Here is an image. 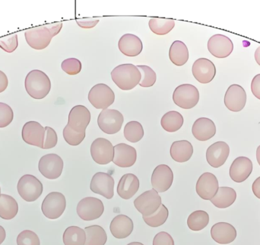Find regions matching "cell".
Returning a JSON list of instances; mask_svg holds the SVG:
<instances>
[{"mask_svg": "<svg viewBox=\"0 0 260 245\" xmlns=\"http://www.w3.org/2000/svg\"><path fill=\"white\" fill-rule=\"evenodd\" d=\"M62 27V22H55L27 29L24 32L26 41L35 50H44L48 47L53 37L60 32Z\"/></svg>", "mask_w": 260, "mask_h": 245, "instance_id": "6da1fadb", "label": "cell"}, {"mask_svg": "<svg viewBox=\"0 0 260 245\" xmlns=\"http://www.w3.org/2000/svg\"><path fill=\"white\" fill-rule=\"evenodd\" d=\"M24 86L30 97L41 100L50 93L51 82L45 73L41 70H34L26 76Z\"/></svg>", "mask_w": 260, "mask_h": 245, "instance_id": "7a4b0ae2", "label": "cell"}, {"mask_svg": "<svg viewBox=\"0 0 260 245\" xmlns=\"http://www.w3.org/2000/svg\"><path fill=\"white\" fill-rule=\"evenodd\" d=\"M111 78L120 89L129 91L139 85L142 75L136 66L131 64H121L111 72Z\"/></svg>", "mask_w": 260, "mask_h": 245, "instance_id": "3957f363", "label": "cell"}, {"mask_svg": "<svg viewBox=\"0 0 260 245\" xmlns=\"http://www.w3.org/2000/svg\"><path fill=\"white\" fill-rule=\"evenodd\" d=\"M173 101L176 105L183 109H191L198 104L200 93L194 85L183 84L174 90Z\"/></svg>", "mask_w": 260, "mask_h": 245, "instance_id": "277c9868", "label": "cell"}, {"mask_svg": "<svg viewBox=\"0 0 260 245\" xmlns=\"http://www.w3.org/2000/svg\"><path fill=\"white\" fill-rule=\"evenodd\" d=\"M17 189L20 197L27 202L35 201L43 194L42 183L31 174L22 176L18 180Z\"/></svg>", "mask_w": 260, "mask_h": 245, "instance_id": "5b68a950", "label": "cell"}, {"mask_svg": "<svg viewBox=\"0 0 260 245\" xmlns=\"http://www.w3.org/2000/svg\"><path fill=\"white\" fill-rule=\"evenodd\" d=\"M67 207L65 196L59 192H51L45 197L41 206L43 214L50 220H56L63 214Z\"/></svg>", "mask_w": 260, "mask_h": 245, "instance_id": "8992f818", "label": "cell"}, {"mask_svg": "<svg viewBox=\"0 0 260 245\" xmlns=\"http://www.w3.org/2000/svg\"><path fill=\"white\" fill-rule=\"evenodd\" d=\"M115 95L113 90L105 84H97L90 90L88 101L96 109H108L114 104Z\"/></svg>", "mask_w": 260, "mask_h": 245, "instance_id": "52a82bcc", "label": "cell"}, {"mask_svg": "<svg viewBox=\"0 0 260 245\" xmlns=\"http://www.w3.org/2000/svg\"><path fill=\"white\" fill-rule=\"evenodd\" d=\"M78 216L84 221H93L103 215L105 206L103 202L95 197H85L78 203Z\"/></svg>", "mask_w": 260, "mask_h": 245, "instance_id": "ba28073f", "label": "cell"}, {"mask_svg": "<svg viewBox=\"0 0 260 245\" xmlns=\"http://www.w3.org/2000/svg\"><path fill=\"white\" fill-rule=\"evenodd\" d=\"M161 204V197L154 189L145 191L134 200L135 207L142 217L153 215Z\"/></svg>", "mask_w": 260, "mask_h": 245, "instance_id": "9c48e42d", "label": "cell"}, {"mask_svg": "<svg viewBox=\"0 0 260 245\" xmlns=\"http://www.w3.org/2000/svg\"><path fill=\"white\" fill-rule=\"evenodd\" d=\"M124 118L123 115L114 109H105L99 114L98 124L101 130L107 134H115L121 130Z\"/></svg>", "mask_w": 260, "mask_h": 245, "instance_id": "30bf717a", "label": "cell"}, {"mask_svg": "<svg viewBox=\"0 0 260 245\" xmlns=\"http://www.w3.org/2000/svg\"><path fill=\"white\" fill-rule=\"evenodd\" d=\"M62 158L56 154H47L41 157L38 164V169L44 177L55 180L60 177L63 170Z\"/></svg>", "mask_w": 260, "mask_h": 245, "instance_id": "8fae6325", "label": "cell"}, {"mask_svg": "<svg viewBox=\"0 0 260 245\" xmlns=\"http://www.w3.org/2000/svg\"><path fill=\"white\" fill-rule=\"evenodd\" d=\"M93 160L99 165H108L114 160V146L108 139L98 138L91 145Z\"/></svg>", "mask_w": 260, "mask_h": 245, "instance_id": "7c38bea8", "label": "cell"}, {"mask_svg": "<svg viewBox=\"0 0 260 245\" xmlns=\"http://www.w3.org/2000/svg\"><path fill=\"white\" fill-rule=\"evenodd\" d=\"M90 189L108 200L112 199L114 195V179L108 173H96L91 179Z\"/></svg>", "mask_w": 260, "mask_h": 245, "instance_id": "4fadbf2b", "label": "cell"}, {"mask_svg": "<svg viewBox=\"0 0 260 245\" xmlns=\"http://www.w3.org/2000/svg\"><path fill=\"white\" fill-rule=\"evenodd\" d=\"M224 105L232 112H240L247 103V93L241 85L234 84L228 88L224 95Z\"/></svg>", "mask_w": 260, "mask_h": 245, "instance_id": "5bb4252c", "label": "cell"}, {"mask_svg": "<svg viewBox=\"0 0 260 245\" xmlns=\"http://www.w3.org/2000/svg\"><path fill=\"white\" fill-rule=\"evenodd\" d=\"M46 130L41 124L36 121H29L22 128L23 140L28 145H34L44 149Z\"/></svg>", "mask_w": 260, "mask_h": 245, "instance_id": "9a60e30c", "label": "cell"}, {"mask_svg": "<svg viewBox=\"0 0 260 245\" xmlns=\"http://www.w3.org/2000/svg\"><path fill=\"white\" fill-rule=\"evenodd\" d=\"M174 181L172 170L167 165H160L154 168L151 175V185L157 193H164L170 189Z\"/></svg>", "mask_w": 260, "mask_h": 245, "instance_id": "2e32d148", "label": "cell"}, {"mask_svg": "<svg viewBox=\"0 0 260 245\" xmlns=\"http://www.w3.org/2000/svg\"><path fill=\"white\" fill-rule=\"evenodd\" d=\"M219 189L218 180L215 174L212 173H203L197 180V194L203 200H211Z\"/></svg>", "mask_w": 260, "mask_h": 245, "instance_id": "e0dca14e", "label": "cell"}, {"mask_svg": "<svg viewBox=\"0 0 260 245\" xmlns=\"http://www.w3.org/2000/svg\"><path fill=\"white\" fill-rule=\"evenodd\" d=\"M208 50L215 57L226 58L233 52V42L225 35H215L208 41Z\"/></svg>", "mask_w": 260, "mask_h": 245, "instance_id": "ac0fdd59", "label": "cell"}, {"mask_svg": "<svg viewBox=\"0 0 260 245\" xmlns=\"http://www.w3.org/2000/svg\"><path fill=\"white\" fill-rule=\"evenodd\" d=\"M192 75L199 82L207 84L212 82L216 75L215 64L206 58H200L194 62L192 68Z\"/></svg>", "mask_w": 260, "mask_h": 245, "instance_id": "d6986e66", "label": "cell"}, {"mask_svg": "<svg viewBox=\"0 0 260 245\" xmlns=\"http://www.w3.org/2000/svg\"><path fill=\"white\" fill-rule=\"evenodd\" d=\"M230 154V147L224 142H217L211 145L206 151L208 163L215 168L222 166Z\"/></svg>", "mask_w": 260, "mask_h": 245, "instance_id": "ffe728a7", "label": "cell"}, {"mask_svg": "<svg viewBox=\"0 0 260 245\" xmlns=\"http://www.w3.org/2000/svg\"><path fill=\"white\" fill-rule=\"evenodd\" d=\"M91 121V113L86 107L76 105L73 107L69 114L67 125L78 132L85 131Z\"/></svg>", "mask_w": 260, "mask_h": 245, "instance_id": "44dd1931", "label": "cell"}, {"mask_svg": "<svg viewBox=\"0 0 260 245\" xmlns=\"http://www.w3.org/2000/svg\"><path fill=\"white\" fill-rule=\"evenodd\" d=\"M253 171V162L249 158H237L231 165L230 174L231 178L237 183H242L245 181Z\"/></svg>", "mask_w": 260, "mask_h": 245, "instance_id": "7402d4cb", "label": "cell"}, {"mask_svg": "<svg viewBox=\"0 0 260 245\" xmlns=\"http://www.w3.org/2000/svg\"><path fill=\"white\" fill-rule=\"evenodd\" d=\"M137 159V151L134 147L126 143L117 144L114 146L113 162L120 168H129L134 165Z\"/></svg>", "mask_w": 260, "mask_h": 245, "instance_id": "603a6c76", "label": "cell"}, {"mask_svg": "<svg viewBox=\"0 0 260 245\" xmlns=\"http://www.w3.org/2000/svg\"><path fill=\"white\" fill-rule=\"evenodd\" d=\"M237 230L228 223H218L211 229V236L215 242L220 244H229L236 239Z\"/></svg>", "mask_w": 260, "mask_h": 245, "instance_id": "cb8c5ba5", "label": "cell"}, {"mask_svg": "<svg viewBox=\"0 0 260 245\" xmlns=\"http://www.w3.org/2000/svg\"><path fill=\"white\" fill-rule=\"evenodd\" d=\"M192 133L196 139L205 142L215 136L216 133V127L215 122L210 119L200 117L194 122Z\"/></svg>", "mask_w": 260, "mask_h": 245, "instance_id": "d4e9b609", "label": "cell"}, {"mask_svg": "<svg viewBox=\"0 0 260 245\" xmlns=\"http://www.w3.org/2000/svg\"><path fill=\"white\" fill-rule=\"evenodd\" d=\"M118 47L125 56L134 57L142 53L143 44L139 37L132 34H126L119 41Z\"/></svg>", "mask_w": 260, "mask_h": 245, "instance_id": "484cf974", "label": "cell"}, {"mask_svg": "<svg viewBox=\"0 0 260 245\" xmlns=\"http://www.w3.org/2000/svg\"><path fill=\"white\" fill-rule=\"evenodd\" d=\"M133 222L129 217L125 215H118L111 222L110 229L114 238L123 239L127 238L133 231Z\"/></svg>", "mask_w": 260, "mask_h": 245, "instance_id": "4316f807", "label": "cell"}, {"mask_svg": "<svg viewBox=\"0 0 260 245\" xmlns=\"http://www.w3.org/2000/svg\"><path fill=\"white\" fill-rule=\"evenodd\" d=\"M139 189V180L135 174H126L122 176L117 186V194L124 200L131 199Z\"/></svg>", "mask_w": 260, "mask_h": 245, "instance_id": "83f0119b", "label": "cell"}, {"mask_svg": "<svg viewBox=\"0 0 260 245\" xmlns=\"http://www.w3.org/2000/svg\"><path fill=\"white\" fill-rule=\"evenodd\" d=\"M193 154V147L187 140L176 141L171 147V156L175 162H187Z\"/></svg>", "mask_w": 260, "mask_h": 245, "instance_id": "f1b7e54d", "label": "cell"}, {"mask_svg": "<svg viewBox=\"0 0 260 245\" xmlns=\"http://www.w3.org/2000/svg\"><path fill=\"white\" fill-rule=\"evenodd\" d=\"M236 199L237 193L233 188L221 187L219 188L218 192L210 201L217 208L225 209L232 206Z\"/></svg>", "mask_w": 260, "mask_h": 245, "instance_id": "f546056e", "label": "cell"}, {"mask_svg": "<svg viewBox=\"0 0 260 245\" xmlns=\"http://www.w3.org/2000/svg\"><path fill=\"white\" fill-rule=\"evenodd\" d=\"M169 58L171 62L177 67L186 64L189 59V50L184 43L175 41L170 47Z\"/></svg>", "mask_w": 260, "mask_h": 245, "instance_id": "4dcf8cb0", "label": "cell"}, {"mask_svg": "<svg viewBox=\"0 0 260 245\" xmlns=\"http://www.w3.org/2000/svg\"><path fill=\"white\" fill-rule=\"evenodd\" d=\"M18 205L16 200L9 195L1 194L0 197V218L11 220L16 217Z\"/></svg>", "mask_w": 260, "mask_h": 245, "instance_id": "1f68e13d", "label": "cell"}, {"mask_svg": "<svg viewBox=\"0 0 260 245\" xmlns=\"http://www.w3.org/2000/svg\"><path fill=\"white\" fill-rule=\"evenodd\" d=\"M86 234L85 245H105L108 241V235L105 229L100 226H88L84 229Z\"/></svg>", "mask_w": 260, "mask_h": 245, "instance_id": "d6a6232c", "label": "cell"}, {"mask_svg": "<svg viewBox=\"0 0 260 245\" xmlns=\"http://www.w3.org/2000/svg\"><path fill=\"white\" fill-rule=\"evenodd\" d=\"M183 117L180 113L175 111L167 112L160 120V125L165 131L174 133L181 128Z\"/></svg>", "mask_w": 260, "mask_h": 245, "instance_id": "836d02e7", "label": "cell"}, {"mask_svg": "<svg viewBox=\"0 0 260 245\" xmlns=\"http://www.w3.org/2000/svg\"><path fill=\"white\" fill-rule=\"evenodd\" d=\"M62 240L65 245H85L86 234L82 228L70 226L64 232Z\"/></svg>", "mask_w": 260, "mask_h": 245, "instance_id": "e575fe53", "label": "cell"}, {"mask_svg": "<svg viewBox=\"0 0 260 245\" xmlns=\"http://www.w3.org/2000/svg\"><path fill=\"white\" fill-rule=\"evenodd\" d=\"M149 28L157 35H168L175 26L174 20L170 18H151L148 22Z\"/></svg>", "mask_w": 260, "mask_h": 245, "instance_id": "d590c367", "label": "cell"}, {"mask_svg": "<svg viewBox=\"0 0 260 245\" xmlns=\"http://www.w3.org/2000/svg\"><path fill=\"white\" fill-rule=\"evenodd\" d=\"M209 214L203 210L192 212L187 219L188 227L195 232L203 230L209 225Z\"/></svg>", "mask_w": 260, "mask_h": 245, "instance_id": "8d00e7d4", "label": "cell"}, {"mask_svg": "<svg viewBox=\"0 0 260 245\" xmlns=\"http://www.w3.org/2000/svg\"><path fill=\"white\" fill-rule=\"evenodd\" d=\"M123 134L126 140L136 143L143 138L144 129L140 122L130 121L125 126Z\"/></svg>", "mask_w": 260, "mask_h": 245, "instance_id": "74e56055", "label": "cell"}, {"mask_svg": "<svg viewBox=\"0 0 260 245\" xmlns=\"http://www.w3.org/2000/svg\"><path fill=\"white\" fill-rule=\"evenodd\" d=\"M169 212L164 204L160 205L157 212L149 217H142L144 222L150 227L156 228L165 224L168 220Z\"/></svg>", "mask_w": 260, "mask_h": 245, "instance_id": "f35d334b", "label": "cell"}, {"mask_svg": "<svg viewBox=\"0 0 260 245\" xmlns=\"http://www.w3.org/2000/svg\"><path fill=\"white\" fill-rule=\"evenodd\" d=\"M137 68L142 75V79L139 82V85L143 88L153 86L157 79L155 72L148 66H137Z\"/></svg>", "mask_w": 260, "mask_h": 245, "instance_id": "ab89813d", "label": "cell"}, {"mask_svg": "<svg viewBox=\"0 0 260 245\" xmlns=\"http://www.w3.org/2000/svg\"><path fill=\"white\" fill-rule=\"evenodd\" d=\"M62 134H63L64 139L69 145L76 146L82 143V141L85 139V130L82 132L76 131L72 130L68 125H67L64 128Z\"/></svg>", "mask_w": 260, "mask_h": 245, "instance_id": "60d3db41", "label": "cell"}, {"mask_svg": "<svg viewBox=\"0 0 260 245\" xmlns=\"http://www.w3.org/2000/svg\"><path fill=\"white\" fill-rule=\"evenodd\" d=\"M61 68L70 76H76L82 70V63L76 58H69L62 61Z\"/></svg>", "mask_w": 260, "mask_h": 245, "instance_id": "b9f144b4", "label": "cell"}, {"mask_svg": "<svg viewBox=\"0 0 260 245\" xmlns=\"http://www.w3.org/2000/svg\"><path fill=\"white\" fill-rule=\"evenodd\" d=\"M17 244L41 245V241L36 233L32 231L24 230L18 235Z\"/></svg>", "mask_w": 260, "mask_h": 245, "instance_id": "7bdbcfd3", "label": "cell"}, {"mask_svg": "<svg viewBox=\"0 0 260 245\" xmlns=\"http://www.w3.org/2000/svg\"><path fill=\"white\" fill-rule=\"evenodd\" d=\"M18 46V35L16 34L6 35L0 38V47L7 53H12Z\"/></svg>", "mask_w": 260, "mask_h": 245, "instance_id": "ee69618b", "label": "cell"}, {"mask_svg": "<svg viewBox=\"0 0 260 245\" xmlns=\"http://www.w3.org/2000/svg\"><path fill=\"white\" fill-rule=\"evenodd\" d=\"M14 118V113L12 108L7 104L0 102V128L9 126Z\"/></svg>", "mask_w": 260, "mask_h": 245, "instance_id": "f6af8a7d", "label": "cell"}, {"mask_svg": "<svg viewBox=\"0 0 260 245\" xmlns=\"http://www.w3.org/2000/svg\"><path fill=\"white\" fill-rule=\"evenodd\" d=\"M44 128L46 130V134L44 149L54 148L58 142L57 134H56V131L50 127H46Z\"/></svg>", "mask_w": 260, "mask_h": 245, "instance_id": "bcb514c9", "label": "cell"}, {"mask_svg": "<svg viewBox=\"0 0 260 245\" xmlns=\"http://www.w3.org/2000/svg\"><path fill=\"white\" fill-rule=\"evenodd\" d=\"M153 245H174V241L168 232H160L154 236Z\"/></svg>", "mask_w": 260, "mask_h": 245, "instance_id": "7dc6e473", "label": "cell"}, {"mask_svg": "<svg viewBox=\"0 0 260 245\" xmlns=\"http://www.w3.org/2000/svg\"><path fill=\"white\" fill-rule=\"evenodd\" d=\"M99 21L100 20L95 18H77L76 19V22L82 28H93L97 25Z\"/></svg>", "mask_w": 260, "mask_h": 245, "instance_id": "c3c4849f", "label": "cell"}, {"mask_svg": "<svg viewBox=\"0 0 260 245\" xmlns=\"http://www.w3.org/2000/svg\"><path fill=\"white\" fill-rule=\"evenodd\" d=\"M251 91L253 96L260 100V74L255 76L252 80Z\"/></svg>", "mask_w": 260, "mask_h": 245, "instance_id": "681fc988", "label": "cell"}, {"mask_svg": "<svg viewBox=\"0 0 260 245\" xmlns=\"http://www.w3.org/2000/svg\"><path fill=\"white\" fill-rule=\"evenodd\" d=\"M9 81L7 76L0 70V93H3L7 88Z\"/></svg>", "mask_w": 260, "mask_h": 245, "instance_id": "f907efd6", "label": "cell"}, {"mask_svg": "<svg viewBox=\"0 0 260 245\" xmlns=\"http://www.w3.org/2000/svg\"><path fill=\"white\" fill-rule=\"evenodd\" d=\"M252 189H253V192L254 195L256 196L258 199H260V177L256 178L255 181L253 182Z\"/></svg>", "mask_w": 260, "mask_h": 245, "instance_id": "816d5d0a", "label": "cell"}, {"mask_svg": "<svg viewBox=\"0 0 260 245\" xmlns=\"http://www.w3.org/2000/svg\"><path fill=\"white\" fill-rule=\"evenodd\" d=\"M6 232L4 228L0 226V244H3V241L6 240Z\"/></svg>", "mask_w": 260, "mask_h": 245, "instance_id": "f5cc1de1", "label": "cell"}, {"mask_svg": "<svg viewBox=\"0 0 260 245\" xmlns=\"http://www.w3.org/2000/svg\"><path fill=\"white\" fill-rule=\"evenodd\" d=\"M255 59H256V63L260 66V47L256 49L255 51Z\"/></svg>", "mask_w": 260, "mask_h": 245, "instance_id": "db71d44e", "label": "cell"}, {"mask_svg": "<svg viewBox=\"0 0 260 245\" xmlns=\"http://www.w3.org/2000/svg\"><path fill=\"white\" fill-rule=\"evenodd\" d=\"M256 159H257L258 163L260 165V145H259L257 149H256Z\"/></svg>", "mask_w": 260, "mask_h": 245, "instance_id": "11a10c76", "label": "cell"}, {"mask_svg": "<svg viewBox=\"0 0 260 245\" xmlns=\"http://www.w3.org/2000/svg\"><path fill=\"white\" fill-rule=\"evenodd\" d=\"M127 245H144L142 244V243L140 242H131L129 243V244H128Z\"/></svg>", "mask_w": 260, "mask_h": 245, "instance_id": "9f6ffc18", "label": "cell"}, {"mask_svg": "<svg viewBox=\"0 0 260 245\" xmlns=\"http://www.w3.org/2000/svg\"><path fill=\"white\" fill-rule=\"evenodd\" d=\"M0 197H1V188H0Z\"/></svg>", "mask_w": 260, "mask_h": 245, "instance_id": "6f0895ef", "label": "cell"}]
</instances>
